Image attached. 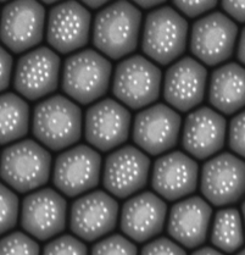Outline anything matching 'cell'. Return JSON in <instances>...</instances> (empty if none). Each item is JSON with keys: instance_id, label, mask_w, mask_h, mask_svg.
I'll return each instance as SVG.
<instances>
[{"instance_id": "cell-1", "label": "cell", "mask_w": 245, "mask_h": 255, "mask_svg": "<svg viewBox=\"0 0 245 255\" xmlns=\"http://www.w3.org/2000/svg\"><path fill=\"white\" fill-rule=\"evenodd\" d=\"M141 12L128 1H117L97 13L93 26L95 48L114 60L124 58L137 49Z\"/></svg>"}, {"instance_id": "cell-2", "label": "cell", "mask_w": 245, "mask_h": 255, "mask_svg": "<svg viewBox=\"0 0 245 255\" xmlns=\"http://www.w3.org/2000/svg\"><path fill=\"white\" fill-rule=\"evenodd\" d=\"M32 132L54 151L73 145L82 135V110L62 96H53L34 108Z\"/></svg>"}, {"instance_id": "cell-3", "label": "cell", "mask_w": 245, "mask_h": 255, "mask_svg": "<svg viewBox=\"0 0 245 255\" xmlns=\"http://www.w3.org/2000/svg\"><path fill=\"white\" fill-rule=\"evenodd\" d=\"M51 155L32 139H24L6 146L0 159L1 178L18 193L35 191L49 181Z\"/></svg>"}, {"instance_id": "cell-4", "label": "cell", "mask_w": 245, "mask_h": 255, "mask_svg": "<svg viewBox=\"0 0 245 255\" xmlns=\"http://www.w3.org/2000/svg\"><path fill=\"white\" fill-rule=\"evenodd\" d=\"M113 65L92 49L78 51L66 59L62 67L61 88L80 104L100 99L110 86Z\"/></svg>"}, {"instance_id": "cell-5", "label": "cell", "mask_w": 245, "mask_h": 255, "mask_svg": "<svg viewBox=\"0 0 245 255\" xmlns=\"http://www.w3.org/2000/svg\"><path fill=\"white\" fill-rule=\"evenodd\" d=\"M188 22L171 6H161L148 13L143 27L141 49L160 65H168L186 51Z\"/></svg>"}, {"instance_id": "cell-6", "label": "cell", "mask_w": 245, "mask_h": 255, "mask_svg": "<svg viewBox=\"0 0 245 255\" xmlns=\"http://www.w3.org/2000/svg\"><path fill=\"white\" fill-rule=\"evenodd\" d=\"M161 80V70L156 65L144 56L133 55L116 66L113 93L130 109H143L159 99Z\"/></svg>"}, {"instance_id": "cell-7", "label": "cell", "mask_w": 245, "mask_h": 255, "mask_svg": "<svg viewBox=\"0 0 245 255\" xmlns=\"http://www.w3.org/2000/svg\"><path fill=\"white\" fill-rule=\"evenodd\" d=\"M200 191L215 207H227L245 197V161L222 153L205 162L201 170Z\"/></svg>"}, {"instance_id": "cell-8", "label": "cell", "mask_w": 245, "mask_h": 255, "mask_svg": "<svg viewBox=\"0 0 245 255\" xmlns=\"http://www.w3.org/2000/svg\"><path fill=\"white\" fill-rule=\"evenodd\" d=\"M102 156L88 145L67 149L55 160L53 183L62 194L77 197L99 184Z\"/></svg>"}, {"instance_id": "cell-9", "label": "cell", "mask_w": 245, "mask_h": 255, "mask_svg": "<svg viewBox=\"0 0 245 255\" xmlns=\"http://www.w3.org/2000/svg\"><path fill=\"white\" fill-rule=\"evenodd\" d=\"M238 27L225 13L216 11L204 16L192 27L190 51L209 66H216L232 56Z\"/></svg>"}, {"instance_id": "cell-10", "label": "cell", "mask_w": 245, "mask_h": 255, "mask_svg": "<svg viewBox=\"0 0 245 255\" xmlns=\"http://www.w3.org/2000/svg\"><path fill=\"white\" fill-rule=\"evenodd\" d=\"M45 10L35 1H12L2 9L0 37L2 44L21 54L39 44L44 37Z\"/></svg>"}, {"instance_id": "cell-11", "label": "cell", "mask_w": 245, "mask_h": 255, "mask_svg": "<svg viewBox=\"0 0 245 255\" xmlns=\"http://www.w3.org/2000/svg\"><path fill=\"white\" fill-rule=\"evenodd\" d=\"M60 65L58 54L47 47L28 51L16 65L13 88L32 102L54 93L59 85Z\"/></svg>"}, {"instance_id": "cell-12", "label": "cell", "mask_w": 245, "mask_h": 255, "mask_svg": "<svg viewBox=\"0 0 245 255\" xmlns=\"http://www.w3.org/2000/svg\"><path fill=\"white\" fill-rule=\"evenodd\" d=\"M150 159L133 145L116 149L105 159L103 184L114 197L124 199L146 186Z\"/></svg>"}, {"instance_id": "cell-13", "label": "cell", "mask_w": 245, "mask_h": 255, "mask_svg": "<svg viewBox=\"0 0 245 255\" xmlns=\"http://www.w3.org/2000/svg\"><path fill=\"white\" fill-rule=\"evenodd\" d=\"M119 203L104 191H94L75 200L70 210V229L86 242H94L114 231Z\"/></svg>"}, {"instance_id": "cell-14", "label": "cell", "mask_w": 245, "mask_h": 255, "mask_svg": "<svg viewBox=\"0 0 245 255\" xmlns=\"http://www.w3.org/2000/svg\"><path fill=\"white\" fill-rule=\"evenodd\" d=\"M67 203L51 188H42L28 194L21 207V226L39 241H48L65 230Z\"/></svg>"}, {"instance_id": "cell-15", "label": "cell", "mask_w": 245, "mask_h": 255, "mask_svg": "<svg viewBox=\"0 0 245 255\" xmlns=\"http://www.w3.org/2000/svg\"><path fill=\"white\" fill-rule=\"evenodd\" d=\"M181 116L172 108L156 104L146 108L133 122V140L150 155H160L175 148L181 133Z\"/></svg>"}, {"instance_id": "cell-16", "label": "cell", "mask_w": 245, "mask_h": 255, "mask_svg": "<svg viewBox=\"0 0 245 255\" xmlns=\"http://www.w3.org/2000/svg\"><path fill=\"white\" fill-rule=\"evenodd\" d=\"M130 113L114 99H104L92 105L84 119L87 142L102 151L123 144L129 135Z\"/></svg>"}, {"instance_id": "cell-17", "label": "cell", "mask_w": 245, "mask_h": 255, "mask_svg": "<svg viewBox=\"0 0 245 255\" xmlns=\"http://www.w3.org/2000/svg\"><path fill=\"white\" fill-rule=\"evenodd\" d=\"M92 15L84 5L66 1L55 5L49 12L47 40L60 54H70L83 48L91 33Z\"/></svg>"}, {"instance_id": "cell-18", "label": "cell", "mask_w": 245, "mask_h": 255, "mask_svg": "<svg viewBox=\"0 0 245 255\" xmlns=\"http://www.w3.org/2000/svg\"><path fill=\"white\" fill-rule=\"evenodd\" d=\"M208 71L195 59H179L167 70L163 78V98L176 110L187 113L204 100Z\"/></svg>"}, {"instance_id": "cell-19", "label": "cell", "mask_w": 245, "mask_h": 255, "mask_svg": "<svg viewBox=\"0 0 245 255\" xmlns=\"http://www.w3.org/2000/svg\"><path fill=\"white\" fill-rule=\"evenodd\" d=\"M199 166L187 154L176 150L155 161L151 186L160 197L173 202L194 193L198 187Z\"/></svg>"}, {"instance_id": "cell-20", "label": "cell", "mask_w": 245, "mask_h": 255, "mask_svg": "<svg viewBox=\"0 0 245 255\" xmlns=\"http://www.w3.org/2000/svg\"><path fill=\"white\" fill-rule=\"evenodd\" d=\"M166 216L167 205L161 198L151 192H143L124 203L120 226L130 240L144 243L162 232Z\"/></svg>"}, {"instance_id": "cell-21", "label": "cell", "mask_w": 245, "mask_h": 255, "mask_svg": "<svg viewBox=\"0 0 245 255\" xmlns=\"http://www.w3.org/2000/svg\"><path fill=\"white\" fill-rule=\"evenodd\" d=\"M226 119L208 107L199 108L187 116L183 125L182 145L195 159L214 156L225 145Z\"/></svg>"}, {"instance_id": "cell-22", "label": "cell", "mask_w": 245, "mask_h": 255, "mask_svg": "<svg viewBox=\"0 0 245 255\" xmlns=\"http://www.w3.org/2000/svg\"><path fill=\"white\" fill-rule=\"evenodd\" d=\"M212 216V209L201 197H189L171 208L167 232L177 243L194 249L205 243Z\"/></svg>"}, {"instance_id": "cell-23", "label": "cell", "mask_w": 245, "mask_h": 255, "mask_svg": "<svg viewBox=\"0 0 245 255\" xmlns=\"http://www.w3.org/2000/svg\"><path fill=\"white\" fill-rule=\"evenodd\" d=\"M209 102L226 115L245 108V67L228 62L215 70L209 85Z\"/></svg>"}, {"instance_id": "cell-24", "label": "cell", "mask_w": 245, "mask_h": 255, "mask_svg": "<svg viewBox=\"0 0 245 255\" xmlns=\"http://www.w3.org/2000/svg\"><path fill=\"white\" fill-rule=\"evenodd\" d=\"M0 132L1 144H9L21 139L28 132V104L15 93H5L0 99Z\"/></svg>"}, {"instance_id": "cell-25", "label": "cell", "mask_w": 245, "mask_h": 255, "mask_svg": "<svg viewBox=\"0 0 245 255\" xmlns=\"http://www.w3.org/2000/svg\"><path fill=\"white\" fill-rule=\"evenodd\" d=\"M243 216L237 209L226 208L216 213L212 222L211 243L225 253H234L244 244Z\"/></svg>"}, {"instance_id": "cell-26", "label": "cell", "mask_w": 245, "mask_h": 255, "mask_svg": "<svg viewBox=\"0 0 245 255\" xmlns=\"http://www.w3.org/2000/svg\"><path fill=\"white\" fill-rule=\"evenodd\" d=\"M0 255H39V246L22 232H12L0 243Z\"/></svg>"}, {"instance_id": "cell-27", "label": "cell", "mask_w": 245, "mask_h": 255, "mask_svg": "<svg viewBox=\"0 0 245 255\" xmlns=\"http://www.w3.org/2000/svg\"><path fill=\"white\" fill-rule=\"evenodd\" d=\"M92 255H138V251L137 247L126 237L113 235L95 244Z\"/></svg>"}, {"instance_id": "cell-28", "label": "cell", "mask_w": 245, "mask_h": 255, "mask_svg": "<svg viewBox=\"0 0 245 255\" xmlns=\"http://www.w3.org/2000/svg\"><path fill=\"white\" fill-rule=\"evenodd\" d=\"M43 255H88L86 244L70 235L60 236L44 247Z\"/></svg>"}, {"instance_id": "cell-29", "label": "cell", "mask_w": 245, "mask_h": 255, "mask_svg": "<svg viewBox=\"0 0 245 255\" xmlns=\"http://www.w3.org/2000/svg\"><path fill=\"white\" fill-rule=\"evenodd\" d=\"M18 198L10 188L1 186V233L11 231L17 224Z\"/></svg>"}, {"instance_id": "cell-30", "label": "cell", "mask_w": 245, "mask_h": 255, "mask_svg": "<svg viewBox=\"0 0 245 255\" xmlns=\"http://www.w3.org/2000/svg\"><path fill=\"white\" fill-rule=\"evenodd\" d=\"M228 145L232 151L245 159V110L231 120L228 128Z\"/></svg>"}, {"instance_id": "cell-31", "label": "cell", "mask_w": 245, "mask_h": 255, "mask_svg": "<svg viewBox=\"0 0 245 255\" xmlns=\"http://www.w3.org/2000/svg\"><path fill=\"white\" fill-rule=\"evenodd\" d=\"M140 255H187V253L179 244L161 237L144 246Z\"/></svg>"}, {"instance_id": "cell-32", "label": "cell", "mask_w": 245, "mask_h": 255, "mask_svg": "<svg viewBox=\"0 0 245 255\" xmlns=\"http://www.w3.org/2000/svg\"><path fill=\"white\" fill-rule=\"evenodd\" d=\"M173 5L188 17H197L215 9L217 1H173Z\"/></svg>"}, {"instance_id": "cell-33", "label": "cell", "mask_w": 245, "mask_h": 255, "mask_svg": "<svg viewBox=\"0 0 245 255\" xmlns=\"http://www.w3.org/2000/svg\"><path fill=\"white\" fill-rule=\"evenodd\" d=\"M1 91H5L10 85V80H11V72H12V56L7 53L5 49H1Z\"/></svg>"}, {"instance_id": "cell-34", "label": "cell", "mask_w": 245, "mask_h": 255, "mask_svg": "<svg viewBox=\"0 0 245 255\" xmlns=\"http://www.w3.org/2000/svg\"><path fill=\"white\" fill-rule=\"evenodd\" d=\"M222 9L231 17L241 23H245V1H222Z\"/></svg>"}, {"instance_id": "cell-35", "label": "cell", "mask_w": 245, "mask_h": 255, "mask_svg": "<svg viewBox=\"0 0 245 255\" xmlns=\"http://www.w3.org/2000/svg\"><path fill=\"white\" fill-rule=\"evenodd\" d=\"M237 58L245 66V27L243 31L241 32V37H239L238 49H237Z\"/></svg>"}, {"instance_id": "cell-36", "label": "cell", "mask_w": 245, "mask_h": 255, "mask_svg": "<svg viewBox=\"0 0 245 255\" xmlns=\"http://www.w3.org/2000/svg\"><path fill=\"white\" fill-rule=\"evenodd\" d=\"M192 255H225V254H222L221 252L216 251V249L211 248V247H204V248H200L198 249V251H195Z\"/></svg>"}, {"instance_id": "cell-37", "label": "cell", "mask_w": 245, "mask_h": 255, "mask_svg": "<svg viewBox=\"0 0 245 255\" xmlns=\"http://www.w3.org/2000/svg\"><path fill=\"white\" fill-rule=\"evenodd\" d=\"M137 6L141 7V9H154V7L160 6L163 1H134Z\"/></svg>"}, {"instance_id": "cell-38", "label": "cell", "mask_w": 245, "mask_h": 255, "mask_svg": "<svg viewBox=\"0 0 245 255\" xmlns=\"http://www.w3.org/2000/svg\"><path fill=\"white\" fill-rule=\"evenodd\" d=\"M108 1H84V5L91 9H99V7L105 6Z\"/></svg>"}, {"instance_id": "cell-39", "label": "cell", "mask_w": 245, "mask_h": 255, "mask_svg": "<svg viewBox=\"0 0 245 255\" xmlns=\"http://www.w3.org/2000/svg\"><path fill=\"white\" fill-rule=\"evenodd\" d=\"M242 216H243V222H244V229H245V200L242 204Z\"/></svg>"}, {"instance_id": "cell-40", "label": "cell", "mask_w": 245, "mask_h": 255, "mask_svg": "<svg viewBox=\"0 0 245 255\" xmlns=\"http://www.w3.org/2000/svg\"><path fill=\"white\" fill-rule=\"evenodd\" d=\"M237 255H245V248H244V249H242V251L239 252V253L237 254Z\"/></svg>"}]
</instances>
